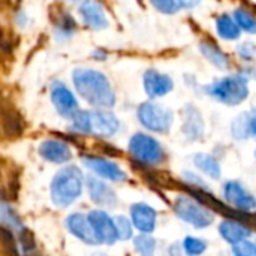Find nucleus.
<instances>
[{
	"label": "nucleus",
	"mask_w": 256,
	"mask_h": 256,
	"mask_svg": "<svg viewBox=\"0 0 256 256\" xmlns=\"http://www.w3.org/2000/svg\"><path fill=\"white\" fill-rule=\"evenodd\" d=\"M74 84L80 96L92 106L106 110L116 105V92L105 74L94 69H76L74 72Z\"/></svg>",
	"instance_id": "f257e3e1"
},
{
	"label": "nucleus",
	"mask_w": 256,
	"mask_h": 256,
	"mask_svg": "<svg viewBox=\"0 0 256 256\" xmlns=\"http://www.w3.org/2000/svg\"><path fill=\"white\" fill-rule=\"evenodd\" d=\"M201 92L219 104L236 106L249 99L250 87L249 80L237 70L234 74L218 78L210 84H204Z\"/></svg>",
	"instance_id": "f03ea898"
},
{
	"label": "nucleus",
	"mask_w": 256,
	"mask_h": 256,
	"mask_svg": "<svg viewBox=\"0 0 256 256\" xmlns=\"http://www.w3.org/2000/svg\"><path fill=\"white\" fill-rule=\"evenodd\" d=\"M84 177L76 166H66L57 172L51 183V198L57 207L74 204L82 192Z\"/></svg>",
	"instance_id": "7ed1b4c3"
},
{
	"label": "nucleus",
	"mask_w": 256,
	"mask_h": 256,
	"mask_svg": "<svg viewBox=\"0 0 256 256\" xmlns=\"http://www.w3.org/2000/svg\"><path fill=\"white\" fill-rule=\"evenodd\" d=\"M140 124L153 134H168L174 124V111L156 100H146L136 110Z\"/></svg>",
	"instance_id": "20e7f679"
},
{
	"label": "nucleus",
	"mask_w": 256,
	"mask_h": 256,
	"mask_svg": "<svg viewBox=\"0 0 256 256\" xmlns=\"http://www.w3.org/2000/svg\"><path fill=\"white\" fill-rule=\"evenodd\" d=\"M174 213L186 224L192 225L196 230H204L214 222V213L210 207L202 204L198 198L189 195H180L176 198Z\"/></svg>",
	"instance_id": "39448f33"
},
{
	"label": "nucleus",
	"mask_w": 256,
	"mask_h": 256,
	"mask_svg": "<svg viewBox=\"0 0 256 256\" xmlns=\"http://www.w3.org/2000/svg\"><path fill=\"white\" fill-rule=\"evenodd\" d=\"M129 153L135 160L148 166L160 165L165 160V150L160 141L144 132L132 135L129 140Z\"/></svg>",
	"instance_id": "423d86ee"
},
{
	"label": "nucleus",
	"mask_w": 256,
	"mask_h": 256,
	"mask_svg": "<svg viewBox=\"0 0 256 256\" xmlns=\"http://www.w3.org/2000/svg\"><path fill=\"white\" fill-rule=\"evenodd\" d=\"M142 87L148 99L158 100L174 90V80L171 75L158 69H147L142 75Z\"/></svg>",
	"instance_id": "0eeeda50"
},
{
	"label": "nucleus",
	"mask_w": 256,
	"mask_h": 256,
	"mask_svg": "<svg viewBox=\"0 0 256 256\" xmlns=\"http://www.w3.org/2000/svg\"><path fill=\"white\" fill-rule=\"evenodd\" d=\"M183 122H182V134L183 136L194 142L200 141L206 134V122L201 111L194 104H186L183 106Z\"/></svg>",
	"instance_id": "6e6552de"
},
{
	"label": "nucleus",
	"mask_w": 256,
	"mask_h": 256,
	"mask_svg": "<svg viewBox=\"0 0 256 256\" xmlns=\"http://www.w3.org/2000/svg\"><path fill=\"white\" fill-rule=\"evenodd\" d=\"M88 220L92 224V228H93L99 243L114 244L118 240L116 220H112L108 213H105L102 210H93L88 214Z\"/></svg>",
	"instance_id": "1a4fd4ad"
},
{
	"label": "nucleus",
	"mask_w": 256,
	"mask_h": 256,
	"mask_svg": "<svg viewBox=\"0 0 256 256\" xmlns=\"http://www.w3.org/2000/svg\"><path fill=\"white\" fill-rule=\"evenodd\" d=\"M224 198L237 210L249 213L256 210V200L254 195H250L244 186L236 180L226 182L224 186Z\"/></svg>",
	"instance_id": "9d476101"
},
{
	"label": "nucleus",
	"mask_w": 256,
	"mask_h": 256,
	"mask_svg": "<svg viewBox=\"0 0 256 256\" xmlns=\"http://www.w3.org/2000/svg\"><path fill=\"white\" fill-rule=\"evenodd\" d=\"M198 50L201 52V56L210 63L213 64L216 69L219 70H230L231 69V57L230 54L212 38H204L198 42Z\"/></svg>",
	"instance_id": "9b49d317"
},
{
	"label": "nucleus",
	"mask_w": 256,
	"mask_h": 256,
	"mask_svg": "<svg viewBox=\"0 0 256 256\" xmlns=\"http://www.w3.org/2000/svg\"><path fill=\"white\" fill-rule=\"evenodd\" d=\"M82 162L90 171H93L102 178H106L111 182H124L128 178L126 172L117 164L108 159H104L99 156H84Z\"/></svg>",
	"instance_id": "f8f14e48"
},
{
	"label": "nucleus",
	"mask_w": 256,
	"mask_h": 256,
	"mask_svg": "<svg viewBox=\"0 0 256 256\" xmlns=\"http://www.w3.org/2000/svg\"><path fill=\"white\" fill-rule=\"evenodd\" d=\"M120 129V120L117 116L106 110L90 111V134L99 136H112Z\"/></svg>",
	"instance_id": "ddd939ff"
},
{
	"label": "nucleus",
	"mask_w": 256,
	"mask_h": 256,
	"mask_svg": "<svg viewBox=\"0 0 256 256\" xmlns=\"http://www.w3.org/2000/svg\"><path fill=\"white\" fill-rule=\"evenodd\" d=\"M51 100H52L56 110L58 111V114L63 117H74L78 112V102H76L74 93L62 82H57L52 86Z\"/></svg>",
	"instance_id": "4468645a"
},
{
	"label": "nucleus",
	"mask_w": 256,
	"mask_h": 256,
	"mask_svg": "<svg viewBox=\"0 0 256 256\" xmlns=\"http://www.w3.org/2000/svg\"><path fill=\"white\" fill-rule=\"evenodd\" d=\"M231 135L237 141L256 140V108L240 112L231 122Z\"/></svg>",
	"instance_id": "2eb2a0df"
},
{
	"label": "nucleus",
	"mask_w": 256,
	"mask_h": 256,
	"mask_svg": "<svg viewBox=\"0 0 256 256\" xmlns=\"http://www.w3.org/2000/svg\"><path fill=\"white\" fill-rule=\"evenodd\" d=\"M130 218H132V225L142 234H152L156 228L158 213L152 206L146 202L134 204L130 207Z\"/></svg>",
	"instance_id": "dca6fc26"
},
{
	"label": "nucleus",
	"mask_w": 256,
	"mask_h": 256,
	"mask_svg": "<svg viewBox=\"0 0 256 256\" xmlns=\"http://www.w3.org/2000/svg\"><path fill=\"white\" fill-rule=\"evenodd\" d=\"M80 14L84 24L93 30H104L110 24L105 9L94 0H84L80 6Z\"/></svg>",
	"instance_id": "f3484780"
},
{
	"label": "nucleus",
	"mask_w": 256,
	"mask_h": 256,
	"mask_svg": "<svg viewBox=\"0 0 256 256\" xmlns=\"http://www.w3.org/2000/svg\"><path fill=\"white\" fill-rule=\"evenodd\" d=\"M66 226L70 231V234H74L76 238H80L81 242L87 243V244H99V240L96 238V234L92 228V224L88 220V216L75 213L70 214L66 219Z\"/></svg>",
	"instance_id": "a211bd4d"
},
{
	"label": "nucleus",
	"mask_w": 256,
	"mask_h": 256,
	"mask_svg": "<svg viewBox=\"0 0 256 256\" xmlns=\"http://www.w3.org/2000/svg\"><path fill=\"white\" fill-rule=\"evenodd\" d=\"M87 189H88V194H90V198L93 202H96L102 207H114L117 204L116 192L102 180H99L96 177H88Z\"/></svg>",
	"instance_id": "6ab92c4d"
},
{
	"label": "nucleus",
	"mask_w": 256,
	"mask_h": 256,
	"mask_svg": "<svg viewBox=\"0 0 256 256\" xmlns=\"http://www.w3.org/2000/svg\"><path fill=\"white\" fill-rule=\"evenodd\" d=\"M214 30H216V34L222 40H226V42L238 40L242 38V33H243L242 28H240V26L237 24L234 15L232 14H228V12H224V14H220V15L216 16Z\"/></svg>",
	"instance_id": "aec40b11"
},
{
	"label": "nucleus",
	"mask_w": 256,
	"mask_h": 256,
	"mask_svg": "<svg viewBox=\"0 0 256 256\" xmlns=\"http://www.w3.org/2000/svg\"><path fill=\"white\" fill-rule=\"evenodd\" d=\"M39 153L45 160L52 162V164H64V162L70 160V158H72L70 148L64 142L56 141V140L44 141L39 147Z\"/></svg>",
	"instance_id": "412c9836"
},
{
	"label": "nucleus",
	"mask_w": 256,
	"mask_h": 256,
	"mask_svg": "<svg viewBox=\"0 0 256 256\" xmlns=\"http://www.w3.org/2000/svg\"><path fill=\"white\" fill-rule=\"evenodd\" d=\"M219 232L222 238L232 246L243 240H248L252 236V231L244 224H240L238 220H230V219L224 220L219 225Z\"/></svg>",
	"instance_id": "4be33fe9"
},
{
	"label": "nucleus",
	"mask_w": 256,
	"mask_h": 256,
	"mask_svg": "<svg viewBox=\"0 0 256 256\" xmlns=\"http://www.w3.org/2000/svg\"><path fill=\"white\" fill-rule=\"evenodd\" d=\"M194 165L213 180H219L222 176V168L219 160L208 153H196L194 156Z\"/></svg>",
	"instance_id": "5701e85b"
},
{
	"label": "nucleus",
	"mask_w": 256,
	"mask_h": 256,
	"mask_svg": "<svg viewBox=\"0 0 256 256\" xmlns=\"http://www.w3.org/2000/svg\"><path fill=\"white\" fill-rule=\"evenodd\" d=\"M237 24L240 26L242 32L249 33V34H256V15L254 10H250L246 6H238L232 12Z\"/></svg>",
	"instance_id": "b1692460"
},
{
	"label": "nucleus",
	"mask_w": 256,
	"mask_h": 256,
	"mask_svg": "<svg viewBox=\"0 0 256 256\" xmlns=\"http://www.w3.org/2000/svg\"><path fill=\"white\" fill-rule=\"evenodd\" d=\"M134 248L140 256H154L156 240L150 234H140L134 238Z\"/></svg>",
	"instance_id": "393cba45"
},
{
	"label": "nucleus",
	"mask_w": 256,
	"mask_h": 256,
	"mask_svg": "<svg viewBox=\"0 0 256 256\" xmlns=\"http://www.w3.org/2000/svg\"><path fill=\"white\" fill-rule=\"evenodd\" d=\"M236 54L237 57L246 63V64H252L256 58V44L252 40H243L236 46Z\"/></svg>",
	"instance_id": "a878e982"
},
{
	"label": "nucleus",
	"mask_w": 256,
	"mask_h": 256,
	"mask_svg": "<svg viewBox=\"0 0 256 256\" xmlns=\"http://www.w3.org/2000/svg\"><path fill=\"white\" fill-rule=\"evenodd\" d=\"M183 250L188 256H200L207 250V243L196 237H186L183 242Z\"/></svg>",
	"instance_id": "bb28decb"
},
{
	"label": "nucleus",
	"mask_w": 256,
	"mask_h": 256,
	"mask_svg": "<svg viewBox=\"0 0 256 256\" xmlns=\"http://www.w3.org/2000/svg\"><path fill=\"white\" fill-rule=\"evenodd\" d=\"M150 4L164 15H174L182 8L178 4V0H148Z\"/></svg>",
	"instance_id": "cd10ccee"
},
{
	"label": "nucleus",
	"mask_w": 256,
	"mask_h": 256,
	"mask_svg": "<svg viewBox=\"0 0 256 256\" xmlns=\"http://www.w3.org/2000/svg\"><path fill=\"white\" fill-rule=\"evenodd\" d=\"M72 128L80 134H90V111H78L72 117Z\"/></svg>",
	"instance_id": "c85d7f7f"
},
{
	"label": "nucleus",
	"mask_w": 256,
	"mask_h": 256,
	"mask_svg": "<svg viewBox=\"0 0 256 256\" xmlns=\"http://www.w3.org/2000/svg\"><path fill=\"white\" fill-rule=\"evenodd\" d=\"M116 228H117V236L118 240H129L132 238V224L129 219L118 216L116 219Z\"/></svg>",
	"instance_id": "c756f323"
},
{
	"label": "nucleus",
	"mask_w": 256,
	"mask_h": 256,
	"mask_svg": "<svg viewBox=\"0 0 256 256\" xmlns=\"http://www.w3.org/2000/svg\"><path fill=\"white\" fill-rule=\"evenodd\" d=\"M232 254L234 256H256V243L243 240L232 246Z\"/></svg>",
	"instance_id": "7c9ffc66"
},
{
	"label": "nucleus",
	"mask_w": 256,
	"mask_h": 256,
	"mask_svg": "<svg viewBox=\"0 0 256 256\" xmlns=\"http://www.w3.org/2000/svg\"><path fill=\"white\" fill-rule=\"evenodd\" d=\"M202 0H178V4L182 9H194L201 4Z\"/></svg>",
	"instance_id": "2f4dec72"
},
{
	"label": "nucleus",
	"mask_w": 256,
	"mask_h": 256,
	"mask_svg": "<svg viewBox=\"0 0 256 256\" xmlns=\"http://www.w3.org/2000/svg\"><path fill=\"white\" fill-rule=\"evenodd\" d=\"M238 72H240L242 75H244L249 81H250V80H256V69L255 68H252V66H244L243 69H238Z\"/></svg>",
	"instance_id": "473e14b6"
},
{
	"label": "nucleus",
	"mask_w": 256,
	"mask_h": 256,
	"mask_svg": "<svg viewBox=\"0 0 256 256\" xmlns=\"http://www.w3.org/2000/svg\"><path fill=\"white\" fill-rule=\"evenodd\" d=\"M182 250H183V246H178V244H174L170 248V255L171 256H182Z\"/></svg>",
	"instance_id": "72a5a7b5"
},
{
	"label": "nucleus",
	"mask_w": 256,
	"mask_h": 256,
	"mask_svg": "<svg viewBox=\"0 0 256 256\" xmlns=\"http://www.w3.org/2000/svg\"><path fill=\"white\" fill-rule=\"evenodd\" d=\"M94 57H96L98 60H105V58H106V52H104V51H96V52H94Z\"/></svg>",
	"instance_id": "f704fd0d"
},
{
	"label": "nucleus",
	"mask_w": 256,
	"mask_h": 256,
	"mask_svg": "<svg viewBox=\"0 0 256 256\" xmlns=\"http://www.w3.org/2000/svg\"><path fill=\"white\" fill-rule=\"evenodd\" d=\"M255 156H256V150H255Z\"/></svg>",
	"instance_id": "c9c22d12"
}]
</instances>
